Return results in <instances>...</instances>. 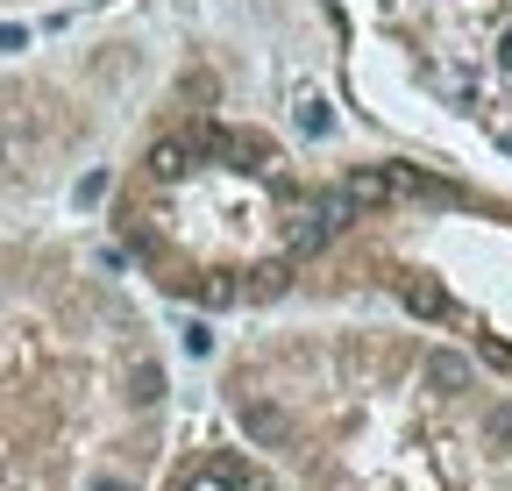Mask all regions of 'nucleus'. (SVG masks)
I'll use <instances>...</instances> for the list:
<instances>
[{"instance_id":"f257e3e1","label":"nucleus","mask_w":512,"mask_h":491,"mask_svg":"<svg viewBox=\"0 0 512 491\" xmlns=\"http://www.w3.org/2000/svg\"><path fill=\"white\" fill-rule=\"evenodd\" d=\"M427 371H434V385H448V392L470 385V363H463V356H448V349H434V356H427Z\"/></svg>"},{"instance_id":"f03ea898","label":"nucleus","mask_w":512,"mask_h":491,"mask_svg":"<svg viewBox=\"0 0 512 491\" xmlns=\"http://www.w3.org/2000/svg\"><path fill=\"white\" fill-rule=\"evenodd\" d=\"M477 435L484 442H512V406H484L477 413Z\"/></svg>"}]
</instances>
